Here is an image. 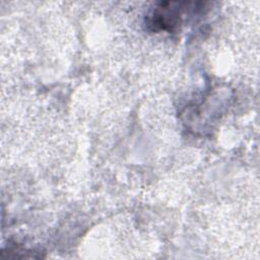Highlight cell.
<instances>
[{
    "label": "cell",
    "mask_w": 260,
    "mask_h": 260,
    "mask_svg": "<svg viewBox=\"0 0 260 260\" xmlns=\"http://www.w3.org/2000/svg\"><path fill=\"white\" fill-rule=\"evenodd\" d=\"M189 2H160L147 15V24L153 30H173L182 21L184 13L189 11Z\"/></svg>",
    "instance_id": "cell-1"
}]
</instances>
